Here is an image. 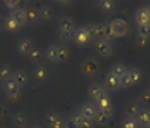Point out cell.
Here are the masks:
<instances>
[{"mask_svg":"<svg viewBox=\"0 0 150 128\" xmlns=\"http://www.w3.org/2000/svg\"><path fill=\"white\" fill-rule=\"evenodd\" d=\"M69 57V50L64 44H50L43 50V60L52 64H62Z\"/></svg>","mask_w":150,"mask_h":128,"instance_id":"1","label":"cell"},{"mask_svg":"<svg viewBox=\"0 0 150 128\" xmlns=\"http://www.w3.org/2000/svg\"><path fill=\"white\" fill-rule=\"evenodd\" d=\"M76 29L74 19L69 16H60L57 20V36L62 41H71V34Z\"/></svg>","mask_w":150,"mask_h":128,"instance_id":"2","label":"cell"},{"mask_svg":"<svg viewBox=\"0 0 150 128\" xmlns=\"http://www.w3.org/2000/svg\"><path fill=\"white\" fill-rule=\"evenodd\" d=\"M71 41L79 47H84L87 44L92 43V37L89 33V29H87V24L84 26H77L71 34Z\"/></svg>","mask_w":150,"mask_h":128,"instance_id":"3","label":"cell"},{"mask_svg":"<svg viewBox=\"0 0 150 128\" xmlns=\"http://www.w3.org/2000/svg\"><path fill=\"white\" fill-rule=\"evenodd\" d=\"M1 88H3L4 95L9 100H13V101H16L20 97V93H22V88L17 85V83L14 81L13 78H9V80L1 83Z\"/></svg>","mask_w":150,"mask_h":128,"instance_id":"4","label":"cell"},{"mask_svg":"<svg viewBox=\"0 0 150 128\" xmlns=\"http://www.w3.org/2000/svg\"><path fill=\"white\" fill-rule=\"evenodd\" d=\"M142 78V73L139 69H127L126 74L120 78V85L122 87H134L137 85Z\"/></svg>","mask_w":150,"mask_h":128,"instance_id":"5","label":"cell"},{"mask_svg":"<svg viewBox=\"0 0 150 128\" xmlns=\"http://www.w3.org/2000/svg\"><path fill=\"white\" fill-rule=\"evenodd\" d=\"M43 122L47 128H66L64 118L56 111H47L43 117Z\"/></svg>","mask_w":150,"mask_h":128,"instance_id":"6","label":"cell"},{"mask_svg":"<svg viewBox=\"0 0 150 128\" xmlns=\"http://www.w3.org/2000/svg\"><path fill=\"white\" fill-rule=\"evenodd\" d=\"M33 47H35L33 38L23 36V37H20V38L16 41V53H17L19 56H22V57H27L29 53L33 50Z\"/></svg>","mask_w":150,"mask_h":128,"instance_id":"7","label":"cell"},{"mask_svg":"<svg viewBox=\"0 0 150 128\" xmlns=\"http://www.w3.org/2000/svg\"><path fill=\"white\" fill-rule=\"evenodd\" d=\"M109 27L116 38L126 36L129 31V26H127L126 20H123V19H113L112 22H109Z\"/></svg>","mask_w":150,"mask_h":128,"instance_id":"8","label":"cell"},{"mask_svg":"<svg viewBox=\"0 0 150 128\" xmlns=\"http://www.w3.org/2000/svg\"><path fill=\"white\" fill-rule=\"evenodd\" d=\"M103 87L104 90H106V93H116V91H119L120 88H122V85H120V78H117L116 76H113L110 71L104 76L103 78Z\"/></svg>","mask_w":150,"mask_h":128,"instance_id":"9","label":"cell"},{"mask_svg":"<svg viewBox=\"0 0 150 128\" xmlns=\"http://www.w3.org/2000/svg\"><path fill=\"white\" fill-rule=\"evenodd\" d=\"M12 78L17 83V85H19L20 88H23V87H26V85L30 83V78H32V77H30V73L26 70V69H23V67H17V69L13 70Z\"/></svg>","mask_w":150,"mask_h":128,"instance_id":"10","label":"cell"},{"mask_svg":"<svg viewBox=\"0 0 150 128\" xmlns=\"http://www.w3.org/2000/svg\"><path fill=\"white\" fill-rule=\"evenodd\" d=\"M30 77L35 80L36 83H45L49 78V70L45 64H36L32 67L30 71Z\"/></svg>","mask_w":150,"mask_h":128,"instance_id":"11","label":"cell"},{"mask_svg":"<svg viewBox=\"0 0 150 128\" xmlns=\"http://www.w3.org/2000/svg\"><path fill=\"white\" fill-rule=\"evenodd\" d=\"M77 113H79L81 117L87 118L89 121H94L96 114H97V108H96V105H94L93 101H86L84 104H81L80 107H79Z\"/></svg>","mask_w":150,"mask_h":128,"instance_id":"12","label":"cell"},{"mask_svg":"<svg viewBox=\"0 0 150 128\" xmlns=\"http://www.w3.org/2000/svg\"><path fill=\"white\" fill-rule=\"evenodd\" d=\"M93 43H94V50H96L97 56L107 58L113 54V44H110L104 40H97V41H93Z\"/></svg>","mask_w":150,"mask_h":128,"instance_id":"13","label":"cell"},{"mask_svg":"<svg viewBox=\"0 0 150 128\" xmlns=\"http://www.w3.org/2000/svg\"><path fill=\"white\" fill-rule=\"evenodd\" d=\"M23 10H24L26 26H36V24L40 23L39 7H23Z\"/></svg>","mask_w":150,"mask_h":128,"instance_id":"14","label":"cell"},{"mask_svg":"<svg viewBox=\"0 0 150 128\" xmlns=\"http://www.w3.org/2000/svg\"><path fill=\"white\" fill-rule=\"evenodd\" d=\"M12 124L16 128L29 127V115L26 114V111H14L12 114Z\"/></svg>","mask_w":150,"mask_h":128,"instance_id":"15","label":"cell"},{"mask_svg":"<svg viewBox=\"0 0 150 128\" xmlns=\"http://www.w3.org/2000/svg\"><path fill=\"white\" fill-rule=\"evenodd\" d=\"M103 27H104V23H99V22H93V23L87 24L92 41L103 40Z\"/></svg>","mask_w":150,"mask_h":128,"instance_id":"16","label":"cell"},{"mask_svg":"<svg viewBox=\"0 0 150 128\" xmlns=\"http://www.w3.org/2000/svg\"><path fill=\"white\" fill-rule=\"evenodd\" d=\"M106 93V90H104L103 84H100V83H92L90 85H89V97L92 98V101H97L100 97H103Z\"/></svg>","mask_w":150,"mask_h":128,"instance_id":"17","label":"cell"},{"mask_svg":"<svg viewBox=\"0 0 150 128\" xmlns=\"http://www.w3.org/2000/svg\"><path fill=\"white\" fill-rule=\"evenodd\" d=\"M136 120H137L139 125L142 128H147V125L150 124V108L147 107H142L140 111L136 115Z\"/></svg>","mask_w":150,"mask_h":128,"instance_id":"18","label":"cell"},{"mask_svg":"<svg viewBox=\"0 0 150 128\" xmlns=\"http://www.w3.org/2000/svg\"><path fill=\"white\" fill-rule=\"evenodd\" d=\"M112 117H113V110L97 111V114H96V118H94V121H93V122H96L97 125L103 127V125H107V124H109V121L112 120Z\"/></svg>","mask_w":150,"mask_h":128,"instance_id":"19","label":"cell"},{"mask_svg":"<svg viewBox=\"0 0 150 128\" xmlns=\"http://www.w3.org/2000/svg\"><path fill=\"white\" fill-rule=\"evenodd\" d=\"M134 22H136V26L150 24L149 13H147L146 6H143V7H139L137 10H136V13H134Z\"/></svg>","mask_w":150,"mask_h":128,"instance_id":"20","label":"cell"},{"mask_svg":"<svg viewBox=\"0 0 150 128\" xmlns=\"http://www.w3.org/2000/svg\"><path fill=\"white\" fill-rule=\"evenodd\" d=\"M116 7H117L116 1H112V0H100V1H97V9L103 14H112V13H115Z\"/></svg>","mask_w":150,"mask_h":128,"instance_id":"21","label":"cell"},{"mask_svg":"<svg viewBox=\"0 0 150 128\" xmlns=\"http://www.w3.org/2000/svg\"><path fill=\"white\" fill-rule=\"evenodd\" d=\"M149 40H150V24L137 26V41L144 46Z\"/></svg>","mask_w":150,"mask_h":128,"instance_id":"22","label":"cell"},{"mask_svg":"<svg viewBox=\"0 0 150 128\" xmlns=\"http://www.w3.org/2000/svg\"><path fill=\"white\" fill-rule=\"evenodd\" d=\"M94 105L97 108V111H106V110H113V104L110 100L109 94H104L103 97H100L97 101H94Z\"/></svg>","mask_w":150,"mask_h":128,"instance_id":"23","label":"cell"},{"mask_svg":"<svg viewBox=\"0 0 150 128\" xmlns=\"http://www.w3.org/2000/svg\"><path fill=\"white\" fill-rule=\"evenodd\" d=\"M39 16H40V23L52 22L54 17V10L50 6H42L39 7Z\"/></svg>","mask_w":150,"mask_h":128,"instance_id":"24","label":"cell"},{"mask_svg":"<svg viewBox=\"0 0 150 128\" xmlns=\"http://www.w3.org/2000/svg\"><path fill=\"white\" fill-rule=\"evenodd\" d=\"M3 29H4L6 31H9V33H17L22 27L16 23V20L13 19L10 14H7L6 19H4V22H3Z\"/></svg>","mask_w":150,"mask_h":128,"instance_id":"25","label":"cell"},{"mask_svg":"<svg viewBox=\"0 0 150 128\" xmlns=\"http://www.w3.org/2000/svg\"><path fill=\"white\" fill-rule=\"evenodd\" d=\"M64 127L66 128H81L80 127V114L76 111L64 118Z\"/></svg>","mask_w":150,"mask_h":128,"instance_id":"26","label":"cell"},{"mask_svg":"<svg viewBox=\"0 0 150 128\" xmlns=\"http://www.w3.org/2000/svg\"><path fill=\"white\" fill-rule=\"evenodd\" d=\"M140 108H142V104H140L139 101H136V100L129 101L126 104V115L127 117H136L137 113L140 111Z\"/></svg>","mask_w":150,"mask_h":128,"instance_id":"27","label":"cell"},{"mask_svg":"<svg viewBox=\"0 0 150 128\" xmlns=\"http://www.w3.org/2000/svg\"><path fill=\"white\" fill-rule=\"evenodd\" d=\"M27 58L30 60V63H33V64H40V61L43 60V51L39 48V47H33V50L29 53V56H27Z\"/></svg>","mask_w":150,"mask_h":128,"instance_id":"28","label":"cell"},{"mask_svg":"<svg viewBox=\"0 0 150 128\" xmlns=\"http://www.w3.org/2000/svg\"><path fill=\"white\" fill-rule=\"evenodd\" d=\"M13 76V69L10 64H1L0 66V84L9 78H12Z\"/></svg>","mask_w":150,"mask_h":128,"instance_id":"29","label":"cell"},{"mask_svg":"<svg viewBox=\"0 0 150 128\" xmlns=\"http://www.w3.org/2000/svg\"><path fill=\"white\" fill-rule=\"evenodd\" d=\"M7 14H10L13 19L16 20V23L19 24L20 27H24V26H26V20H24V10H23V7L17 9L16 12H13V13H7Z\"/></svg>","mask_w":150,"mask_h":128,"instance_id":"30","label":"cell"},{"mask_svg":"<svg viewBox=\"0 0 150 128\" xmlns=\"http://www.w3.org/2000/svg\"><path fill=\"white\" fill-rule=\"evenodd\" d=\"M120 127L122 128H140V125H139L136 117H127L126 115L123 120H122Z\"/></svg>","mask_w":150,"mask_h":128,"instance_id":"31","label":"cell"},{"mask_svg":"<svg viewBox=\"0 0 150 128\" xmlns=\"http://www.w3.org/2000/svg\"><path fill=\"white\" fill-rule=\"evenodd\" d=\"M126 71H127V69H126V66H123V64H115L112 69H110V73L113 74V76H116L117 78H122L125 74H126Z\"/></svg>","mask_w":150,"mask_h":128,"instance_id":"32","label":"cell"},{"mask_svg":"<svg viewBox=\"0 0 150 128\" xmlns=\"http://www.w3.org/2000/svg\"><path fill=\"white\" fill-rule=\"evenodd\" d=\"M3 6L6 7L7 13H13V12H16L17 9H20V7H22L20 1H17V0H7V1H4V3H3Z\"/></svg>","mask_w":150,"mask_h":128,"instance_id":"33","label":"cell"},{"mask_svg":"<svg viewBox=\"0 0 150 128\" xmlns=\"http://www.w3.org/2000/svg\"><path fill=\"white\" fill-rule=\"evenodd\" d=\"M103 40H104V41H107V43H110V44H113V41L116 40V37L113 36L112 30H110V27H109V23H104V27H103Z\"/></svg>","mask_w":150,"mask_h":128,"instance_id":"34","label":"cell"},{"mask_svg":"<svg viewBox=\"0 0 150 128\" xmlns=\"http://www.w3.org/2000/svg\"><path fill=\"white\" fill-rule=\"evenodd\" d=\"M97 70V64L93 61V60H89V61H84L83 63V71L86 73V74H89V73H93V71Z\"/></svg>","mask_w":150,"mask_h":128,"instance_id":"35","label":"cell"},{"mask_svg":"<svg viewBox=\"0 0 150 128\" xmlns=\"http://www.w3.org/2000/svg\"><path fill=\"white\" fill-rule=\"evenodd\" d=\"M9 114V107L6 103H3V101H0V121L1 120H4L6 117Z\"/></svg>","mask_w":150,"mask_h":128,"instance_id":"36","label":"cell"},{"mask_svg":"<svg viewBox=\"0 0 150 128\" xmlns=\"http://www.w3.org/2000/svg\"><path fill=\"white\" fill-rule=\"evenodd\" d=\"M140 103H143L144 105H150V91L146 90L144 93L140 95Z\"/></svg>","mask_w":150,"mask_h":128,"instance_id":"37","label":"cell"},{"mask_svg":"<svg viewBox=\"0 0 150 128\" xmlns=\"http://www.w3.org/2000/svg\"><path fill=\"white\" fill-rule=\"evenodd\" d=\"M56 4H59V6H64V7H66V6H71L73 3H71V1H56Z\"/></svg>","mask_w":150,"mask_h":128,"instance_id":"38","label":"cell"},{"mask_svg":"<svg viewBox=\"0 0 150 128\" xmlns=\"http://www.w3.org/2000/svg\"><path fill=\"white\" fill-rule=\"evenodd\" d=\"M146 9H147V13H149V20H150V6H146Z\"/></svg>","mask_w":150,"mask_h":128,"instance_id":"39","label":"cell"},{"mask_svg":"<svg viewBox=\"0 0 150 128\" xmlns=\"http://www.w3.org/2000/svg\"><path fill=\"white\" fill-rule=\"evenodd\" d=\"M27 128H42V127H39V125H29Z\"/></svg>","mask_w":150,"mask_h":128,"instance_id":"40","label":"cell"},{"mask_svg":"<svg viewBox=\"0 0 150 128\" xmlns=\"http://www.w3.org/2000/svg\"><path fill=\"white\" fill-rule=\"evenodd\" d=\"M1 29H3V23L0 22V30H1Z\"/></svg>","mask_w":150,"mask_h":128,"instance_id":"41","label":"cell"},{"mask_svg":"<svg viewBox=\"0 0 150 128\" xmlns=\"http://www.w3.org/2000/svg\"><path fill=\"white\" fill-rule=\"evenodd\" d=\"M147 128H150V124H149V125H147Z\"/></svg>","mask_w":150,"mask_h":128,"instance_id":"42","label":"cell"},{"mask_svg":"<svg viewBox=\"0 0 150 128\" xmlns=\"http://www.w3.org/2000/svg\"><path fill=\"white\" fill-rule=\"evenodd\" d=\"M149 91H150V87H149Z\"/></svg>","mask_w":150,"mask_h":128,"instance_id":"43","label":"cell"},{"mask_svg":"<svg viewBox=\"0 0 150 128\" xmlns=\"http://www.w3.org/2000/svg\"><path fill=\"white\" fill-rule=\"evenodd\" d=\"M0 85H1V84H0Z\"/></svg>","mask_w":150,"mask_h":128,"instance_id":"44","label":"cell"},{"mask_svg":"<svg viewBox=\"0 0 150 128\" xmlns=\"http://www.w3.org/2000/svg\"><path fill=\"white\" fill-rule=\"evenodd\" d=\"M140 128H142V127H140Z\"/></svg>","mask_w":150,"mask_h":128,"instance_id":"45","label":"cell"}]
</instances>
